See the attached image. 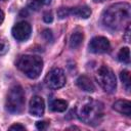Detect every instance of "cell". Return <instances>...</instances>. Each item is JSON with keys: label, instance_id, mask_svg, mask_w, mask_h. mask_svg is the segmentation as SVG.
<instances>
[{"label": "cell", "instance_id": "6da1fadb", "mask_svg": "<svg viewBox=\"0 0 131 131\" xmlns=\"http://www.w3.org/2000/svg\"><path fill=\"white\" fill-rule=\"evenodd\" d=\"M131 16L130 4L126 2L115 3L106 8L102 14V23L110 30H120L125 25H129Z\"/></svg>", "mask_w": 131, "mask_h": 131}, {"label": "cell", "instance_id": "7a4b0ae2", "mask_svg": "<svg viewBox=\"0 0 131 131\" xmlns=\"http://www.w3.org/2000/svg\"><path fill=\"white\" fill-rule=\"evenodd\" d=\"M77 116L85 124L99 125L103 118V104L100 101L86 97L77 106Z\"/></svg>", "mask_w": 131, "mask_h": 131}, {"label": "cell", "instance_id": "3957f363", "mask_svg": "<svg viewBox=\"0 0 131 131\" xmlns=\"http://www.w3.org/2000/svg\"><path fill=\"white\" fill-rule=\"evenodd\" d=\"M16 67L30 79H36L42 72L43 60L36 55H21L16 61Z\"/></svg>", "mask_w": 131, "mask_h": 131}, {"label": "cell", "instance_id": "277c9868", "mask_svg": "<svg viewBox=\"0 0 131 131\" xmlns=\"http://www.w3.org/2000/svg\"><path fill=\"white\" fill-rule=\"evenodd\" d=\"M25 92L19 85H15L10 88L7 97L5 106L7 111L11 114H20L25 107Z\"/></svg>", "mask_w": 131, "mask_h": 131}, {"label": "cell", "instance_id": "5b68a950", "mask_svg": "<svg viewBox=\"0 0 131 131\" xmlns=\"http://www.w3.org/2000/svg\"><path fill=\"white\" fill-rule=\"evenodd\" d=\"M95 78L100 87L107 93H113L117 88V79L113 70L107 66H101L95 74Z\"/></svg>", "mask_w": 131, "mask_h": 131}, {"label": "cell", "instance_id": "8992f818", "mask_svg": "<svg viewBox=\"0 0 131 131\" xmlns=\"http://www.w3.org/2000/svg\"><path fill=\"white\" fill-rule=\"evenodd\" d=\"M66 75L61 69H52L45 77V84L50 89H59L66 84Z\"/></svg>", "mask_w": 131, "mask_h": 131}, {"label": "cell", "instance_id": "52a82bcc", "mask_svg": "<svg viewBox=\"0 0 131 131\" xmlns=\"http://www.w3.org/2000/svg\"><path fill=\"white\" fill-rule=\"evenodd\" d=\"M31 32H32L31 25L25 20L15 24L11 30L13 38L19 42L27 41L31 36Z\"/></svg>", "mask_w": 131, "mask_h": 131}, {"label": "cell", "instance_id": "ba28073f", "mask_svg": "<svg viewBox=\"0 0 131 131\" xmlns=\"http://www.w3.org/2000/svg\"><path fill=\"white\" fill-rule=\"evenodd\" d=\"M110 48H111L110 41L102 36H97L92 38L89 43V50L92 53H105L110 50Z\"/></svg>", "mask_w": 131, "mask_h": 131}, {"label": "cell", "instance_id": "9c48e42d", "mask_svg": "<svg viewBox=\"0 0 131 131\" xmlns=\"http://www.w3.org/2000/svg\"><path fill=\"white\" fill-rule=\"evenodd\" d=\"M44 110H45V103L44 100L42 99V97L40 96H33L30 100V104H29V112L32 116L35 117H41L44 114Z\"/></svg>", "mask_w": 131, "mask_h": 131}, {"label": "cell", "instance_id": "30bf717a", "mask_svg": "<svg viewBox=\"0 0 131 131\" xmlns=\"http://www.w3.org/2000/svg\"><path fill=\"white\" fill-rule=\"evenodd\" d=\"M113 108L118 113L129 117L131 115V102L125 99H119L113 104Z\"/></svg>", "mask_w": 131, "mask_h": 131}, {"label": "cell", "instance_id": "8fae6325", "mask_svg": "<svg viewBox=\"0 0 131 131\" xmlns=\"http://www.w3.org/2000/svg\"><path fill=\"white\" fill-rule=\"evenodd\" d=\"M76 83H77V86H78L81 90H83V91H86V92H93V91L95 90V86H94L93 82L91 81V79H90L89 77H87V76H85V75L80 76V77L77 79Z\"/></svg>", "mask_w": 131, "mask_h": 131}, {"label": "cell", "instance_id": "7c38bea8", "mask_svg": "<svg viewBox=\"0 0 131 131\" xmlns=\"http://www.w3.org/2000/svg\"><path fill=\"white\" fill-rule=\"evenodd\" d=\"M69 15H75L81 18H88L91 15V9L88 6H77L69 8Z\"/></svg>", "mask_w": 131, "mask_h": 131}, {"label": "cell", "instance_id": "4fadbf2b", "mask_svg": "<svg viewBox=\"0 0 131 131\" xmlns=\"http://www.w3.org/2000/svg\"><path fill=\"white\" fill-rule=\"evenodd\" d=\"M68 108V102L62 99H54L50 102V110L57 113H62Z\"/></svg>", "mask_w": 131, "mask_h": 131}, {"label": "cell", "instance_id": "5bb4252c", "mask_svg": "<svg viewBox=\"0 0 131 131\" xmlns=\"http://www.w3.org/2000/svg\"><path fill=\"white\" fill-rule=\"evenodd\" d=\"M83 39H84V36H83V34L81 32L74 33L70 38V46H71V48H73V49L78 48L82 44Z\"/></svg>", "mask_w": 131, "mask_h": 131}, {"label": "cell", "instance_id": "9a60e30c", "mask_svg": "<svg viewBox=\"0 0 131 131\" xmlns=\"http://www.w3.org/2000/svg\"><path fill=\"white\" fill-rule=\"evenodd\" d=\"M51 3V0H27L28 6L33 10H39L43 6H47Z\"/></svg>", "mask_w": 131, "mask_h": 131}, {"label": "cell", "instance_id": "2e32d148", "mask_svg": "<svg viewBox=\"0 0 131 131\" xmlns=\"http://www.w3.org/2000/svg\"><path fill=\"white\" fill-rule=\"evenodd\" d=\"M118 59L121 62L126 63V64H128L130 62V51H129V48L128 47L121 48V50L118 53Z\"/></svg>", "mask_w": 131, "mask_h": 131}, {"label": "cell", "instance_id": "e0dca14e", "mask_svg": "<svg viewBox=\"0 0 131 131\" xmlns=\"http://www.w3.org/2000/svg\"><path fill=\"white\" fill-rule=\"evenodd\" d=\"M120 78H121V81L123 83V85L125 86L126 90L129 91L130 90V85H131V82H130V73L129 71L127 70H123L120 74Z\"/></svg>", "mask_w": 131, "mask_h": 131}, {"label": "cell", "instance_id": "ac0fdd59", "mask_svg": "<svg viewBox=\"0 0 131 131\" xmlns=\"http://www.w3.org/2000/svg\"><path fill=\"white\" fill-rule=\"evenodd\" d=\"M9 50V43L3 36H0V56L7 53Z\"/></svg>", "mask_w": 131, "mask_h": 131}, {"label": "cell", "instance_id": "d6986e66", "mask_svg": "<svg viewBox=\"0 0 131 131\" xmlns=\"http://www.w3.org/2000/svg\"><path fill=\"white\" fill-rule=\"evenodd\" d=\"M57 14H58V17L59 18L67 17L69 15V8H67V7H60L59 10H58V12H57Z\"/></svg>", "mask_w": 131, "mask_h": 131}, {"label": "cell", "instance_id": "ffe728a7", "mask_svg": "<svg viewBox=\"0 0 131 131\" xmlns=\"http://www.w3.org/2000/svg\"><path fill=\"white\" fill-rule=\"evenodd\" d=\"M43 19L45 23H51L53 20V15H52V12L51 11H46L44 12L43 14Z\"/></svg>", "mask_w": 131, "mask_h": 131}, {"label": "cell", "instance_id": "44dd1931", "mask_svg": "<svg viewBox=\"0 0 131 131\" xmlns=\"http://www.w3.org/2000/svg\"><path fill=\"white\" fill-rule=\"evenodd\" d=\"M43 37L47 40V41H52V33H51V31L50 30H44V32H43Z\"/></svg>", "mask_w": 131, "mask_h": 131}, {"label": "cell", "instance_id": "7402d4cb", "mask_svg": "<svg viewBox=\"0 0 131 131\" xmlns=\"http://www.w3.org/2000/svg\"><path fill=\"white\" fill-rule=\"evenodd\" d=\"M36 127L39 130H44L47 127V122H45V121H39V122L36 123Z\"/></svg>", "mask_w": 131, "mask_h": 131}, {"label": "cell", "instance_id": "603a6c76", "mask_svg": "<svg viewBox=\"0 0 131 131\" xmlns=\"http://www.w3.org/2000/svg\"><path fill=\"white\" fill-rule=\"evenodd\" d=\"M9 130H26L25 126L23 125H19V124H14L12 126L9 127Z\"/></svg>", "mask_w": 131, "mask_h": 131}, {"label": "cell", "instance_id": "cb8c5ba5", "mask_svg": "<svg viewBox=\"0 0 131 131\" xmlns=\"http://www.w3.org/2000/svg\"><path fill=\"white\" fill-rule=\"evenodd\" d=\"M129 35H130V26L127 25V28H126V33H125V36H124V39L126 42H129Z\"/></svg>", "mask_w": 131, "mask_h": 131}, {"label": "cell", "instance_id": "d4e9b609", "mask_svg": "<svg viewBox=\"0 0 131 131\" xmlns=\"http://www.w3.org/2000/svg\"><path fill=\"white\" fill-rule=\"evenodd\" d=\"M3 20H4V13H3V11L0 9V25L3 23Z\"/></svg>", "mask_w": 131, "mask_h": 131}, {"label": "cell", "instance_id": "484cf974", "mask_svg": "<svg viewBox=\"0 0 131 131\" xmlns=\"http://www.w3.org/2000/svg\"><path fill=\"white\" fill-rule=\"evenodd\" d=\"M94 2H96V3H98V2H104V1H106V0H93Z\"/></svg>", "mask_w": 131, "mask_h": 131}, {"label": "cell", "instance_id": "4316f807", "mask_svg": "<svg viewBox=\"0 0 131 131\" xmlns=\"http://www.w3.org/2000/svg\"><path fill=\"white\" fill-rule=\"evenodd\" d=\"M2 1H5V0H2Z\"/></svg>", "mask_w": 131, "mask_h": 131}]
</instances>
